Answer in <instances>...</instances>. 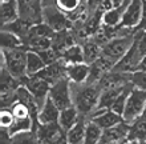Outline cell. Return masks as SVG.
Returning <instances> with one entry per match:
<instances>
[{"label":"cell","instance_id":"6","mask_svg":"<svg viewBox=\"0 0 146 144\" xmlns=\"http://www.w3.org/2000/svg\"><path fill=\"white\" fill-rule=\"evenodd\" d=\"M44 1V15H42V21H45L49 27H52L54 32H60L64 29H70L73 27V21L58 9L53 3L50 1Z\"/></svg>","mask_w":146,"mask_h":144},{"label":"cell","instance_id":"19","mask_svg":"<svg viewBox=\"0 0 146 144\" xmlns=\"http://www.w3.org/2000/svg\"><path fill=\"white\" fill-rule=\"evenodd\" d=\"M58 116H60V108L48 96L42 107L38 109L36 119H37V124H48V123L58 121Z\"/></svg>","mask_w":146,"mask_h":144},{"label":"cell","instance_id":"26","mask_svg":"<svg viewBox=\"0 0 146 144\" xmlns=\"http://www.w3.org/2000/svg\"><path fill=\"white\" fill-rule=\"evenodd\" d=\"M19 17V9L16 0H1V21L4 24L12 23Z\"/></svg>","mask_w":146,"mask_h":144},{"label":"cell","instance_id":"21","mask_svg":"<svg viewBox=\"0 0 146 144\" xmlns=\"http://www.w3.org/2000/svg\"><path fill=\"white\" fill-rule=\"evenodd\" d=\"M82 51H84V62L90 64V63L96 62L98 58L102 56V44L98 43L94 38H86L82 42Z\"/></svg>","mask_w":146,"mask_h":144},{"label":"cell","instance_id":"8","mask_svg":"<svg viewBox=\"0 0 146 144\" xmlns=\"http://www.w3.org/2000/svg\"><path fill=\"white\" fill-rule=\"evenodd\" d=\"M20 84H24L28 90L31 91V94L36 99L38 109L41 108L42 104L48 99L49 90H50V83H48L46 80L40 78L38 75H27V76L20 79Z\"/></svg>","mask_w":146,"mask_h":144},{"label":"cell","instance_id":"4","mask_svg":"<svg viewBox=\"0 0 146 144\" xmlns=\"http://www.w3.org/2000/svg\"><path fill=\"white\" fill-rule=\"evenodd\" d=\"M45 1L53 3L73 23L74 21L85 23V20L92 13L88 5V0H45Z\"/></svg>","mask_w":146,"mask_h":144},{"label":"cell","instance_id":"7","mask_svg":"<svg viewBox=\"0 0 146 144\" xmlns=\"http://www.w3.org/2000/svg\"><path fill=\"white\" fill-rule=\"evenodd\" d=\"M36 139L37 143H48V144H57L66 143V131L58 124V121L48 123V124H37L36 125Z\"/></svg>","mask_w":146,"mask_h":144},{"label":"cell","instance_id":"39","mask_svg":"<svg viewBox=\"0 0 146 144\" xmlns=\"http://www.w3.org/2000/svg\"><path fill=\"white\" fill-rule=\"evenodd\" d=\"M141 116L143 117V119H146V105H145V109H143V112H142V115Z\"/></svg>","mask_w":146,"mask_h":144},{"label":"cell","instance_id":"22","mask_svg":"<svg viewBox=\"0 0 146 144\" xmlns=\"http://www.w3.org/2000/svg\"><path fill=\"white\" fill-rule=\"evenodd\" d=\"M86 121L88 117L81 115L77 123L72 128L66 131V143L68 144H80L85 143V131H86Z\"/></svg>","mask_w":146,"mask_h":144},{"label":"cell","instance_id":"12","mask_svg":"<svg viewBox=\"0 0 146 144\" xmlns=\"http://www.w3.org/2000/svg\"><path fill=\"white\" fill-rule=\"evenodd\" d=\"M130 0H121L118 4L106 8L102 12V25L108 28H118L121 27L123 19V13L126 11Z\"/></svg>","mask_w":146,"mask_h":144},{"label":"cell","instance_id":"29","mask_svg":"<svg viewBox=\"0 0 146 144\" xmlns=\"http://www.w3.org/2000/svg\"><path fill=\"white\" fill-rule=\"evenodd\" d=\"M32 25H33V24H29L28 21H25V20L17 17V19L13 20L12 23L4 24L1 28H4V29H8V31H11V32H13V33H16L17 36H20V38L23 39V43H24V39H25V38L28 36V33H29V29H31Z\"/></svg>","mask_w":146,"mask_h":144},{"label":"cell","instance_id":"14","mask_svg":"<svg viewBox=\"0 0 146 144\" xmlns=\"http://www.w3.org/2000/svg\"><path fill=\"white\" fill-rule=\"evenodd\" d=\"M88 119L94 120L97 124L100 125V127H102L104 129L110 128V127L118 124L119 121L123 120V117L119 113L114 112L110 108H96L88 116Z\"/></svg>","mask_w":146,"mask_h":144},{"label":"cell","instance_id":"2","mask_svg":"<svg viewBox=\"0 0 146 144\" xmlns=\"http://www.w3.org/2000/svg\"><path fill=\"white\" fill-rule=\"evenodd\" d=\"M27 54L28 50L25 46L12 50H3L1 48V66L5 67L9 74L20 80L27 76Z\"/></svg>","mask_w":146,"mask_h":144},{"label":"cell","instance_id":"38","mask_svg":"<svg viewBox=\"0 0 146 144\" xmlns=\"http://www.w3.org/2000/svg\"><path fill=\"white\" fill-rule=\"evenodd\" d=\"M139 70H143V71H146V56H145V58H143L142 63H141V67H139Z\"/></svg>","mask_w":146,"mask_h":144},{"label":"cell","instance_id":"27","mask_svg":"<svg viewBox=\"0 0 146 144\" xmlns=\"http://www.w3.org/2000/svg\"><path fill=\"white\" fill-rule=\"evenodd\" d=\"M102 133H104V128L100 127L94 120L88 119V121H86V131H85V143L86 144L101 143Z\"/></svg>","mask_w":146,"mask_h":144},{"label":"cell","instance_id":"9","mask_svg":"<svg viewBox=\"0 0 146 144\" xmlns=\"http://www.w3.org/2000/svg\"><path fill=\"white\" fill-rule=\"evenodd\" d=\"M19 17L29 24L42 21L44 15V1L42 0H16Z\"/></svg>","mask_w":146,"mask_h":144},{"label":"cell","instance_id":"36","mask_svg":"<svg viewBox=\"0 0 146 144\" xmlns=\"http://www.w3.org/2000/svg\"><path fill=\"white\" fill-rule=\"evenodd\" d=\"M131 83L138 88H142L146 91V71L138 70L131 74Z\"/></svg>","mask_w":146,"mask_h":144},{"label":"cell","instance_id":"11","mask_svg":"<svg viewBox=\"0 0 146 144\" xmlns=\"http://www.w3.org/2000/svg\"><path fill=\"white\" fill-rule=\"evenodd\" d=\"M143 7H145V0H130L126 11L123 13L121 27L137 31L143 17Z\"/></svg>","mask_w":146,"mask_h":144},{"label":"cell","instance_id":"23","mask_svg":"<svg viewBox=\"0 0 146 144\" xmlns=\"http://www.w3.org/2000/svg\"><path fill=\"white\" fill-rule=\"evenodd\" d=\"M126 141L127 143H145L146 141V119L139 116L138 119L131 121Z\"/></svg>","mask_w":146,"mask_h":144},{"label":"cell","instance_id":"28","mask_svg":"<svg viewBox=\"0 0 146 144\" xmlns=\"http://www.w3.org/2000/svg\"><path fill=\"white\" fill-rule=\"evenodd\" d=\"M45 62L42 60L38 52L28 50L27 54V75H36L45 67Z\"/></svg>","mask_w":146,"mask_h":144},{"label":"cell","instance_id":"32","mask_svg":"<svg viewBox=\"0 0 146 144\" xmlns=\"http://www.w3.org/2000/svg\"><path fill=\"white\" fill-rule=\"evenodd\" d=\"M24 46L27 50L31 51H42L46 48L52 47V38H36V36H29L24 40Z\"/></svg>","mask_w":146,"mask_h":144},{"label":"cell","instance_id":"3","mask_svg":"<svg viewBox=\"0 0 146 144\" xmlns=\"http://www.w3.org/2000/svg\"><path fill=\"white\" fill-rule=\"evenodd\" d=\"M134 39H135V32L113 36L110 40H108L104 44V47H102V56L115 64L131 48L133 43H134Z\"/></svg>","mask_w":146,"mask_h":144},{"label":"cell","instance_id":"30","mask_svg":"<svg viewBox=\"0 0 146 144\" xmlns=\"http://www.w3.org/2000/svg\"><path fill=\"white\" fill-rule=\"evenodd\" d=\"M61 59L66 63V64L84 62V51H82V44H81V43H74L73 46L68 47L61 54Z\"/></svg>","mask_w":146,"mask_h":144},{"label":"cell","instance_id":"34","mask_svg":"<svg viewBox=\"0 0 146 144\" xmlns=\"http://www.w3.org/2000/svg\"><path fill=\"white\" fill-rule=\"evenodd\" d=\"M134 44L137 46L139 54L142 55V58H145L146 56V29H137L135 31Z\"/></svg>","mask_w":146,"mask_h":144},{"label":"cell","instance_id":"25","mask_svg":"<svg viewBox=\"0 0 146 144\" xmlns=\"http://www.w3.org/2000/svg\"><path fill=\"white\" fill-rule=\"evenodd\" d=\"M129 84H130V83H129ZM126 86H127V84H126ZM126 86L102 90L97 108H111V105L114 104V101L117 100V97H118L119 95H121V92L126 88Z\"/></svg>","mask_w":146,"mask_h":144},{"label":"cell","instance_id":"17","mask_svg":"<svg viewBox=\"0 0 146 144\" xmlns=\"http://www.w3.org/2000/svg\"><path fill=\"white\" fill-rule=\"evenodd\" d=\"M131 83V74L126 72H121V71L113 70L109 71L104 78L101 79L98 84H100L101 90H106V88H114V87H122Z\"/></svg>","mask_w":146,"mask_h":144},{"label":"cell","instance_id":"37","mask_svg":"<svg viewBox=\"0 0 146 144\" xmlns=\"http://www.w3.org/2000/svg\"><path fill=\"white\" fill-rule=\"evenodd\" d=\"M138 29H146V0H145V7H143V17L141 24H139Z\"/></svg>","mask_w":146,"mask_h":144},{"label":"cell","instance_id":"5","mask_svg":"<svg viewBox=\"0 0 146 144\" xmlns=\"http://www.w3.org/2000/svg\"><path fill=\"white\" fill-rule=\"evenodd\" d=\"M145 105H146V91L134 86L133 90L130 91L129 96H127L126 105H125V109H123L122 113L123 120L130 124L131 121L138 119L142 115Z\"/></svg>","mask_w":146,"mask_h":144},{"label":"cell","instance_id":"1","mask_svg":"<svg viewBox=\"0 0 146 144\" xmlns=\"http://www.w3.org/2000/svg\"><path fill=\"white\" fill-rule=\"evenodd\" d=\"M73 105L82 116L88 117L97 108L101 96V87L98 83H72L70 82Z\"/></svg>","mask_w":146,"mask_h":144},{"label":"cell","instance_id":"31","mask_svg":"<svg viewBox=\"0 0 146 144\" xmlns=\"http://www.w3.org/2000/svg\"><path fill=\"white\" fill-rule=\"evenodd\" d=\"M21 46H24V43L20 36L8 29L1 28V48L3 50H12V48H17Z\"/></svg>","mask_w":146,"mask_h":144},{"label":"cell","instance_id":"10","mask_svg":"<svg viewBox=\"0 0 146 144\" xmlns=\"http://www.w3.org/2000/svg\"><path fill=\"white\" fill-rule=\"evenodd\" d=\"M48 96L52 99V101L60 109H64L66 107H69V105H73L70 80L68 78H62L58 82L50 84V90Z\"/></svg>","mask_w":146,"mask_h":144},{"label":"cell","instance_id":"13","mask_svg":"<svg viewBox=\"0 0 146 144\" xmlns=\"http://www.w3.org/2000/svg\"><path fill=\"white\" fill-rule=\"evenodd\" d=\"M143 58L142 55L139 54L138 48L133 43L131 48L126 52V55L123 56L119 62H117L114 64V70L117 71H121V72H126V74H133L135 71L139 70V67H141V63H142Z\"/></svg>","mask_w":146,"mask_h":144},{"label":"cell","instance_id":"33","mask_svg":"<svg viewBox=\"0 0 146 144\" xmlns=\"http://www.w3.org/2000/svg\"><path fill=\"white\" fill-rule=\"evenodd\" d=\"M54 33H56V32H54L53 29H52V27H49L45 21H40V23H36L32 25L27 38H29V36H36V38H53ZM27 38H25V39H27Z\"/></svg>","mask_w":146,"mask_h":144},{"label":"cell","instance_id":"20","mask_svg":"<svg viewBox=\"0 0 146 144\" xmlns=\"http://www.w3.org/2000/svg\"><path fill=\"white\" fill-rule=\"evenodd\" d=\"M66 78L72 83H86L89 78V64L85 62L66 64Z\"/></svg>","mask_w":146,"mask_h":144},{"label":"cell","instance_id":"24","mask_svg":"<svg viewBox=\"0 0 146 144\" xmlns=\"http://www.w3.org/2000/svg\"><path fill=\"white\" fill-rule=\"evenodd\" d=\"M81 113L78 112V109L74 105H69L64 109H60V116H58V124L62 127V129L68 131L72 128L73 125L77 123V120L80 119Z\"/></svg>","mask_w":146,"mask_h":144},{"label":"cell","instance_id":"16","mask_svg":"<svg viewBox=\"0 0 146 144\" xmlns=\"http://www.w3.org/2000/svg\"><path fill=\"white\" fill-rule=\"evenodd\" d=\"M36 75H38L40 78H42L44 80L50 83V84H53V83L58 82L60 79L66 78V63L60 58L58 60H56V62L50 63V64H46V66Z\"/></svg>","mask_w":146,"mask_h":144},{"label":"cell","instance_id":"35","mask_svg":"<svg viewBox=\"0 0 146 144\" xmlns=\"http://www.w3.org/2000/svg\"><path fill=\"white\" fill-rule=\"evenodd\" d=\"M15 121V116L9 108H1V112H0V127L1 128L8 129L13 124Z\"/></svg>","mask_w":146,"mask_h":144},{"label":"cell","instance_id":"18","mask_svg":"<svg viewBox=\"0 0 146 144\" xmlns=\"http://www.w3.org/2000/svg\"><path fill=\"white\" fill-rule=\"evenodd\" d=\"M113 67H114V63H111L106 58H104V56L98 58L96 62L89 64L88 83H98L109 71L113 70Z\"/></svg>","mask_w":146,"mask_h":144},{"label":"cell","instance_id":"15","mask_svg":"<svg viewBox=\"0 0 146 144\" xmlns=\"http://www.w3.org/2000/svg\"><path fill=\"white\" fill-rule=\"evenodd\" d=\"M129 128L130 124L127 121L122 120L118 124L113 125L110 128L104 129L102 137H101V144L108 143H126L127 135H129Z\"/></svg>","mask_w":146,"mask_h":144}]
</instances>
